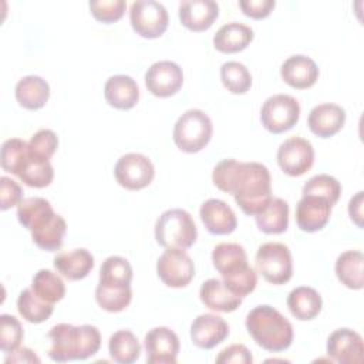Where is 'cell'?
<instances>
[{"label": "cell", "instance_id": "7402d4cb", "mask_svg": "<svg viewBox=\"0 0 364 364\" xmlns=\"http://www.w3.org/2000/svg\"><path fill=\"white\" fill-rule=\"evenodd\" d=\"M131 299V283L98 280L95 289V300L102 310L109 313H119L129 306Z\"/></svg>", "mask_w": 364, "mask_h": 364}, {"label": "cell", "instance_id": "7a4b0ae2", "mask_svg": "<svg viewBox=\"0 0 364 364\" xmlns=\"http://www.w3.org/2000/svg\"><path fill=\"white\" fill-rule=\"evenodd\" d=\"M48 337L51 340L48 355L57 363L85 360L98 353L101 347L100 330L91 324L60 323L50 330Z\"/></svg>", "mask_w": 364, "mask_h": 364}, {"label": "cell", "instance_id": "b9f144b4", "mask_svg": "<svg viewBox=\"0 0 364 364\" xmlns=\"http://www.w3.org/2000/svg\"><path fill=\"white\" fill-rule=\"evenodd\" d=\"M100 279L101 280H119V282L131 283L132 267L125 257L109 256L101 264Z\"/></svg>", "mask_w": 364, "mask_h": 364}, {"label": "cell", "instance_id": "f35d334b", "mask_svg": "<svg viewBox=\"0 0 364 364\" xmlns=\"http://www.w3.org/2000/svg\"><path fill=\"white\" fill-rule=\"evenodd\" d=\"M24 331L20 321L11 314L0 316V348L9 354L16 351L23 341Z\"/></svg>", "mask_w": 364, "mask_h": 364}, {"label": "cell", "instance_id": "f1b7e54d", "mask_svg": "<svg viewBox=\"0 0 364 364\" xmlns=\"http://www.w3.org/2000/svg\"><path fill=\"white\" fill-rule=\"evenodd\" d=\"M259 230L267 235H279L286 232L289 226V205L284 199L272 196L267 205L255 215Z\"/></svg>", "mask_w": 364, "mask_h": 364}, {"label": "cell", "instance_id": "e575fe53", "mask_svg": "<svg viewBox=\"0 0 364 364\" xmlns=\"http://www.w3.org/2000/svg\"><path fill=\"white\" fill-rule=\"evenodd\" d=\"M67 232V223L64 218L58 213L53 216L44 226L31 232L33 242L43 250L55 252L61 247L64 235Z\"/></svg>", "mask_w": 364, "mask_h": 364}, {"label": "cell", "instance_id": "83f0119b", "mask_svg": "<svg viewBox=\"0 0 364 364\" xmlns=\"http://www.w3.org/2000/svg\"><path fill=\"white\" fill-rule=\"evenodd\" d=\"M323 300L317 290L309 286H299L287 296V307L293 317L301 321L313 320L321 311Z\"/></svg>", "mask_w": 364, "mask_h": 364}, {"label": "cell", "instance_id": "6da1fadb", "mask_svg": "<svg viewBox=\"0 0 364 364\" xmlns=\"http://www.w3.org/2000/svg\"><path fill=\"white\" fill-rule=\"evenodd\" d=\"M212 181L222 192L232 193L237 206L250 216L257 215L272 198L270 172L259 162L222 159L213 168Z\"/></svg>", "mask_w": 364, "mask_h": 364}, {"label": "cell", "instance_id": "60d3db41", "mask_svg": "<svg viewBox=\"0 0 364 364\" xmlns=\"http://www.w3.org/2000/svg\"><path fill=\"white\" fill-rule=\"evenodd\" d=\"M27 155V142L20 138L6 139L1 145V168L9 173H17L21 162Z\"/></svg>", "mask_w": 364, "mask_h": 364}, {"label": "cell", "instance_id": "7dc6e473", "mask_svg": "<svg viewBox=\"0 0 364 364\" xmlns=\"http://www.w3.org/2000/svg\"><path fill=\"white\" fill-rule=\"evenodd\" d=\"M363 203H364V192H357L348 203V215L350 219L358 226L363 228Z\"/></svg>", "mask_w": 364, "mask_h": 364}, {"label": "cell", "instance_id": "ee69618b", "mask_svg": "<svg viewBox=\"0 0 364 364\" xmlns=\"http://www.w3.org/2000/svg\"><path fill=\"white\" fill-rule=\"evenodd\" d=\"M23 200V189L21 186L9 176L0 178V208L1 210H7L9 208L18 206Z\"/></svg>", "mask_w": 364, "mask_h": 364}, {"label": "cell", "instance_id": "74e56055", "mask_svg": "<svg viewBox=\"0 0 364 364\" xmlns=\"http://www.w3.org/2000/svg\"><path fill=\"white\" fill-rule=\"evenodd\" d=\"M303 195H317L327 199L331 205H336L341 195L340 182L327 173H320L310 178L303 186Z\"/></svg>", "mask_w": 364, "mask_h": 364}, {"label": "cell", "instance_id": "5bb4252c", "mask_svg": "<svg viewBox=\"0 0 364 364\" xmlns=\"http://www.w3.org/2000/svg\"><path fill=\"white\" fill-rule=\"evenodd\" d=\"M327 354L340 364H360L364 354L363 337L351 328H337L327 340Z\"/></svg>", "mask_w": 364, "mask_h": 364}, {"label": "cell", "instance_id": "8992f818", "mask_svg": "<svg viewBox=\"0 0 364 364\" xmlns=\"http://www.w3.org/2000/svg\"><path fill=\"white\" fill-rule=\"evenodd\" d=\"M255 262L257 272L272 284H284L293 276L291 253L283 243H263L256 252Z\"/></svg>", "mask_w": 364, "mask_h": 364}, {"label": "cell", "instance_id": "4dcf8cb0", "mask_svg": "<svg viewBox=\"0 0 364 364\" xmlns=\"http://www.w3.org/2000/svg\"><path fill=\"white\" fill-rule=\"evenodd\" d=\"M364 256L360 250L343 252L336 260V276L348 289L361 290L364 287L363 273Z\"/></svg>", "mask_w": 364, "mask_h": 364}, {"label": "cell", "instance_id": "1f68e13d", "mask_svg": "<svg viewBox=\"0 0 364 364\" xmlns=\"http://www.w3.org/2000/svg\"><path fill=\"white\" fill-rule=\"evenodd\" d=\"M18 179L24 182L30 188H46L53 182L54 178V169L50 161L37 159L28 155H26L24 161L21 162L17 173Z\"/></svg>", "mask_w": 364, "mask_h": 364}, {"label": "cell", "instance_id": "277c9868", "mask_svg": "<svg viewBox=\"0 0 364 364\" xmlns=\"http://www.w3.org/2000/svg\"><path fill=\"white\" fill-rule=\"evenodd\" d=\"M196 237L195 220L185 209H168L155 222V239L165 249H189Z\"/></svg>", "mask_w": 364, "mask_h": 364}, {"label": "cell", "instance_id": "ac0fdd59", "mask_svg": "<svg viewBox=\"0 0 364 364\" xmlns=\"http://www.w3.org/2000/svg\"><path fill=\"white\" fill-rule=\"evenodd\" d=\"M199 216L212 235H230L236 226L237 219L233 209L220 199H208L200 205Z\"/></svg>", "mask_w": 364, "mask_h": 364}, {"label": "cell", "instance_id": "2e32d148", "mask_svg": "<svg viewBox=\"0 0 364 364\" xmlns=\"http://www.w3.org/2000/svg\"><path fill=\"white\" fill-rule=\"evenodd\" d=\"M229 336V324L223 317L205 313L193 318L191 324L192 343L203 350H210L220 344Z\"/></svg>", "mask_w": 364, "mask_h": 364}, {"label": "cell", "instance_id": "30bf717a", "mask_svg": "<svg viewBox=\"0 0 364 364\" xmlns=\"http://www.w3.org/2000/svg\"><path fill=\"white\" fill-rule=\"evenodd\" d=\"M156 273L164 284L179 289L193 279L195 264L183 249H166L156 262Z\"/></svg>", "mask_w": 364, "mask_h": 364}, {"label": "cell", "instance_id": "484cf974", "mask_svg": "<svg viewBox=\"0 0 364 364\" xmlns=\"http://www.w3.org/2000/svg\"><path fill=\"white\" fill-rule=\"evenodd\" d=\"M55 270L67 280H81L88 276L94 267V256L87 249H74L58 253L54 257Z\"/></svg>", "mask_w": 364, "mask_h": 364}, {"label": "cell", "instance_id": "9a60e30c", "mask_svg": "<svg viewBox=\"0 0 364 364\" xmlns=\"http://www.w3.org/2000/svg\"><path fill=\"white\" fill-rule=\"evenodd\" d=\"M333 205L317 195H303L296 206V223L303 232L321 230L330 220Z\"/></svg>", "mask_w": 364, "mask_h": 364}, {"label": "cell", "instance_id": "7c38bea8", "mask_svg": "<svg viewBox=\"0 0 364 364\" xmlns=\"http://www.w3.org/2000/svg\"><path fill=\"white\" fill-rule=\"evenodd\" d=\"M182 84V68L173 61H156L145 73V85L148 91L159 98H166L176 94Z\"/></svg>", "mask_w": 364, "mask_h": 364}, {"label": "cell", "instance_id": "d6a6232c", "mask_svg": "<svg viewBox=\"0 0 364 364\" xmlns=\"http://www.w3.org/2000/svg\"><path fill=\"white\" fill-rule=\"evenodd\" d=\"M108 350L115 363L132 364L139 358L141 344L132 331L118 330L109 337Z\"/></svg>", "mask_w": 364, "mask_h": 364}, {"label": "cell", "instance_id": "f6af8a7d", "mask_svg": "<svg viewBox=\"0 0 364 364\" xmlns=\"http://www.w3.org/2000/svg\"><path fill=\"white\" fill-rule=\"evenodd\" d=\"M218 364H252L253 355L243 344H232L223 348L216 357Z\"/></svg>", "mask_w": 364, "mask_h": 364}, {"label": "cell", "instance_id": "52a82bcc", "mask_svg": "<svg viewBox=\"0 0 364 364\" xmlns=\"http://www.w3.org/2000/svg\"><path fill=\"white\" fill-rule=\"evenodd\" d=\"M300 118L299 101L287 94L269 97L260 109L262 125L272 134H282L291 129Z\"/></svg>", "mask_w": 364, "mask_h": 364}, {"label": "cell", "instance_id": "44dd1931", "mask_svg": "<svg viewBox=\"0 0 364 364\" xmlns=\"http://www.w3.org/2000/svg\"><path fill=\"white\" fill-rule=\"evenodd\" d=\"M104 97L107 102L117 109H131L139 100V88L129 75L118 74L107 80L104 85Z\"/></svg>", "mask_w": 364, "mask_h": 364}, {"label": "cell", "instance_id": "c3c4849f", "mask_svg": "<svg viewBox=\"0 0 364 364\" xmlns=\"http://www.w3.org/2000/svg\"><path fill=\"white\" fill-rule=\"evenodd\" d=\"M6 363H40V358L30 348H18L11 353V357L6 358Z\"/></svg>", "mask_w": 364, "mask_h": 364}, {"label": "cell", "instance_id": "4fadbf2b", "mask_svg": "<svg viewBox=\"0 0 364 364\" xmlns=\"http://www.w3.org/2000/svg\"><path fill=\"white\" fill-rule=\"evenodd\" d=\"M146 361L149 364H175L179 353V338L168 327H154L144 340Z\"/></svg>", "mask_w": 364, "mask_h": 364}, {"label": "cell", "instance_id": "e0dca14e", "mask_svg": "<svg viewBox=\"0 0 364 364\" xmlns=\"http://www.w3.org/2000/svg\"><path fill=\"white\" fill-rule=\"evenodd\" d=\"M219 16V6L213 0H186L179 3V20L191 31H205Z\"/></svg>", "mask_w": 364, "mask_h": 364}, {"label": "cell", "instance_id": "d590c367", "mask_svg": "<svg viewBox=\"0 0 364 364\" xmlns=\"http://www.w3.org/2000/svg\"><path fill=\"white\" fill-rule=\"evenodd\" d=\"M17 310L28 323H43L53 314V304L41 300L31 289H24L17 299Z\"/></svg>", "mask_w": 364, "mask_h": 364}, {"label": "cell", "instance_id": "d6986e66", "mask_svg": "<svg viewBox=\"0 0 364 364\" xmlns=\"http://www.w3.org/2000/svg\"><path fill=\"white\" fill-rule=\"evenodd\" d=\"M318 67L314 60L303 54L289 57L280 67L283 81L297 90L313 87L318 80Z\"/></svg>", "mask_w": 364, "mask_h": 364}, {"label": "cell", "instance_id": "f546056e", "mask_svg": "<svg viewBox=\"0 0 364 364\" xmlns=\"http://www.w3.org/2000/svg\"><path fill=\"white\" fill-rule=\"evenodd\" d=\"M55 215L51 203L40 196L26 198L17 206L18 222L30 232L44 226Z\"/></svg>", "mask_w": 364, "mask_h": 364}, {"label": "cell", "instance_id": "ba28073f", "mask_svg": "<svg viewBox=\"0 0 364 364\" xmlns=\"http://www.w3.org/2000/svg\"><path fill=\"white\" fill-rule=\"evenodd\" d=\"M129 21L134 31L141 37L158 38L166 31L169 16L162 3L138 0L129 7Z\"/></svg>", "mask_w": 364, "mask_h": 364}, {"label": "cell", "instance_id": "9c48e42d", "mask_svg": "<svg viewBox=\"0 0 364 364\" xmlns=\"http://www.w3.org/2000/svg\"><path fill=\"white\" fill-rule=\"evenodd\" d=\"M114 175L122 188L128 191H139L152 182L155 169L148 156L138 152H129L117 161Z\"/></svg>", "mask_w": 364, "mask_h": 364}, {"label": "cell", "instance_id": "8fae6325", "mask_svg": "<svg viewBox=\"0 0 364 364\" xmlns=\"http://www.w3.org/2000/svg\"><path fill=\"white\" fill-rule=\"evenodd\" d=\"M276 158L286 175L301 176L313 166L314 149L310 141L301 136H291L280 144Z\"/></svg>", "mask_w": 364, "mask_h": 364}, {"label": "cell", "instance_id": "4316f807", "mask_svg": "<svg viewBox=\"0 0 364 364\" xmlns=\"http://www.w3.org/2000/svg\"><path fill=\"white\" fill-rule=\"evenodd\" d=\"M50 98L48 82L38 75H27L16 84V100L26 109H40Z\"/></svg>", "mask_w": 364, "mask_h": 364}, {"label": "cell", "instance_id": "bcb514c9", "mask_svg": "<svg viewBox=\"0 0 364 364\" xmlns=\"http://www.w3.org/2000/svg\"><path fill=\"white\" fill-rule=\"evenodd\" d=\"M274 0H242L239 1V7L243 14L252 17L255 20H260L267 17L274 9Z\"/></svg>", "mask_w": 364, "mask_h": 364}, {"label": "cell", "instance_id": "8d00e7d4", "mask_svg": "<svg viewBox=\"0 0 364 364\" xmlns=\"http://www.w3.org/2000/svg\"><path fill=\"white\" fill-rule=\"evenodd\" d=\"M220 80L232 94H245L252 87V75L239 61H228L220 67Z\"/></svg>", "mask_w": 364, "mask_h": 364}, {"label": "cell", "instance_id": "ffe728a7", "mask_svg": "<svg viewBox=\"0 0 364 364\" xmlns=\"http://www.w3.org/2000/svg\"><path fill=\"white\" fill-rule=\"evenodd\" d=\"M346 122V111L337 104H318L311 108L307 125L310 131L320 138H330L336 135Z\"/></svg>", "mask_w": 364, "mask_h": 364}, {"label": "cell", "instance_id": "d4e9b609", "mask_svg": "<svg viewBox=\"0 0 364 364\" xmlns=\"http://www.w3.org/2000/svg\"><path fill=\"white\" fill-rule=\"evenodd\" d=\"M253 30L237 21L223 24L213 36V46L218 51L233 54L245 50L253 40Z\"/></svg>", "mask_w": 364, "mask_h": 364}, {"label": "cell", "instance_id": "836d02e7", "mask_svg": "<svg viewBox=\"0 0 364 364\" xmlns=\"http://www.w3.org/2000/svg\"><path fill=\"white\" fill-rule=\"evenodd\" d=\"M41 300L47 303H57L65 296V286L61 277L48 270V269H40L31 280L30 287Z\"/></svg>", "mask_w": 364, "mask_h": 364}, {"label": "cell", "instance_id": "603a6c76", "mask_svg": "<svg viewBox=\"0 0 364 364\" xmlns=\"http://www.w3.org/2000/svg\"><path fill=\"white\" fill-rule=\"evenodd\" d=\"M200 301L210 310L230 313L242 304V297L232 293L222 280L208 279L202 283L199 290Z\"/></svg>", "mask_w": 364, "mask_h": 364}, {"label": "cell", "instance_id": "7bdbcfd3", "mask_svg": "<svg viewBox=\"0 0 364 364\" xmlns=\"http://www.w3.org/2000/svg\"><path fill=\"white\" fill-rule=\"evenodd\" d=\"M91 14L101 23L118 21L127 9L124 0H98L88 3Z\"/></svg>", "mask_w": 364, "mask_h": 364}, {"label": "cell", "instance_id": "5b68a950", "mask_svg": "<svg viewBox=\"0 0 364 364\" xmlns=\"http://www.w3.org/2000/svg\"><path fill=\"white\" fill-rule=\"evenodd\" d=\"M213 125L208 114L202 109L185 111L173 127V142L186 154L202 151L210 141Z\"/></svg>", "mask_w": 364, "mask_h": 364}, {"label": "cell", "instance_id": "3957f363", "mask_svg": "<svg viewBox=\"0 0 364 364\" xmlns=\"http://www.w3.org/2000/svg\"><path fill=\"white\" fill-rule=\"evenodd\" d=\"M246 330L257 346L270 353L284 351L293 341L291 323L274 307L260 304L246 316Z\"/></svg>", "mask_w": 364, "mask_h": 364}, {"label": "cell", "instance_id": "cb8c5ba5", "mask_svg": "<svg viewBox=\"0 0 364 364\" xmlns=\"http://www.w3.org/2000/svg\"><path fill=\"white\" fill-rule=\"evenodd\" d=\"M212 263L215 269L220 273L222 279L230 277L249 267L247 256L243 246L229 242L219 243L213 247Z\"/></svg>", "mask_w": 364, "mask_h": 364}, {"label": "cell", "instance_id": "ab89813d", "mask_svg": "<svg viewBox=\"0 0 364 364\" xmlns=\"http://www.w3.org/2000/svg\"><path fill=\"white\" fill-rule=\"evenodd\" d=\"M58 146V138L51 129L37 131L27 142V152L37 159L50 161Z\"/></svg>", "mask_w": 364, "mask_h": 364}]
</instances>
